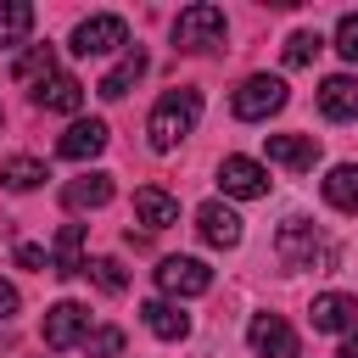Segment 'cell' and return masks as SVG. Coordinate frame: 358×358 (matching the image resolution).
<instances>
[{
  "instance_id": "23",
  "label": "cell",
  "mask_w": 358,
  "mask_h": 358,
  "mask_svg": "<svg viewBox=\"0 0 358 358\" xmlns=\"http://www.w3.org/2000/svg\"><path fill=\"white\" fill-rule=\"evenodd\" d=\"M34 34V6L28 0H0V50L22 45Z\"/></svg>"
},
{
  "instance_id": "28",
  "label": "cell",
  "mask_w": 358,
  "mask_h": 358,
  "mask_svg": "<svg viewBox=\"0 0 358 358\" xmlns=\"http://www.w3.org/2000/svg\"><path fill=\"white\" fill-rule=\"evenodd\" d=\"M336 50H341L347 62H358V11H347V17L336 22Z\"/></svg>"
},
{
  "instance_id": "1",
  "label": "cell",
  "mask_w": 358,
  "mask_h": 358,
  "mask_svg": "<svg viewBox=\"0 0 358 358\" xmlns=\"http://www.w3.org/2000/svg\"><path fill=\"white\" fill-rule=\"evenodd\" d=\"M196 117H201V90H168L157 106H151V117H145V140H151V151H173L190 129H196Z\"/></svg>"
},
{
  "instance_id": "11",
  "label": "cell",
  "mask_w": 358,
  "mask_h": 358,
  "mask_svg": "<svg viewBox=\"0 0 358 358\" xmlns=\"http://www.w3.org/2000/svg\"><path fill=\"white\" fill-rule=\"evenodd\" d=\"M196 229H201V241L218 246V252L241 246V213L224 207V201H201V207H196Z\"/></svg>"
},
{
  "instance_id": "4",
  "label": "cell",
  "mask_w": 358,
  "mask_h": 358,
  "mask_svg": "<svg viewBox=\"0 0 358 358\" xmlns=\"http://www.w3.org/2000/svg\"><path fill=\"white\" fill-rule=\"evenodd\" d=\"M235 117L241 123H263V117H274L280 106H285V78H274V73H252V78H241V90H235Z\"/></svg>"
},
{
  "instance_id": "21",
  "label": "cell",
  "mask_w": 358,
  "mask_h": 358,
  "mask_svg": "<svg viewBox=\"0 0 358 358\" xmlns=\"http://www.w3.org/2000/svg\"><path fill=\"white\" fill-rule=\"evenodd\" d=\"M34 101H39L45 112H78V106H84V84H78L73 73H56L50 84L34 90Z\"/></svg>"
},
{
  "instance_id": "14",
  "label": "cell",
  "mask_w": 358,
  "mask_h": 358,
  "mask_svg": "<svg viewBox=\"0 0 358 358\" xmlns=\"http://www.w3.org/2000/svg\"><path fill=\"white\" fill-rule=\"evenodd\" d=\"M145 67H151V62H145V50H140V45H129V50H123V56L112 62V73H106V78H101L95 90H101L106 101H123V95H129V90H134V84L145 78Z\"/></svg>"
},
{
  "instance_id": "16",
  "label": "cell",
  "mask_w": 358,
  "mask_h": 358,
  "mask_svg": "<svg viewBox=\"0 0 358 358\" xmlns=\"http://www.w3.org/2000/svg\"><path fill=\"white\" fill-rule=\"evenodd\" d=\"M134 218H140L145 229H168V224H179V201H173L162 185H140V190H134Z\"/></svg>"
},
{
  "instance_id": "20",
  "label": "cell",
  "mask_w": 358,
  "mask_h": 358,
  "mask_svg": "<svg viewBox=\"0 0 358 358\" xmlns=\"http://www.w3.org/2000/svg\"><path fill=\"white\" fill-rule=\"evenodd\" d=\"M11 78H17V84H34V90L50 84V78H56V50H50V45H28V50L11 62Z\"/></svg>"
},
{
  "instance_id": "22",
  "label": "cell",
  "mask_w": 358,
  "mask_h": 358,
  "mask_svg": "<svg viewBox=\"0 0 358 358\" xmlns=\"http://www.w3.org/2000/svg\"><path fill=\"white\" fill-rule=\"evenodd\" d=\"M324 201L336 213H358V162H341L324 173Z\"/></svg>"
},
{
  "instance_id": "25",
  "label": "cell",
  "mask_w": 358,
  "mask_h": 358,
  "mask_svg": "<svg viewBox=\"0 0 358 358\" xmlns=\"http://www.w3.org/2000/svg\"><path fill=\"white\" fill-rule=\"evenodd\" d=\"M84 274L106 291V296H117V291H129V268L117 263V257H95V263H84Z\"/></svg>"
},
{
  "instance_id": "15",
  "label": "cell",
  "mask_w": 358,
  "mask_h": 358,
  "mask_svg": "<svg viewBox=\"0 0 358 358\" xmlns=\"http://www.w3.org/2000/svg\"><path fill=\"white\" fill-rule=\"evenodd\" d=\"M112 201V173H78V179H67L62 185V207L67 213H95V207H106Z\"/></svg>"
},
{
  "instance_id": "9",
  "label": "cell",
  "mask_w": 358,
  "mask_h": 358,
  "mask_svg": "<svg viewBox=\"0 0 358 358\" xmlns=\"http://www.w3.org/2000/svg\"><path fill=\"white\" fill-rule=\"evenodd\" d=\"M246 341H252L257 358H296V330H291L280 313H257V319L246 324Z\"/></svg>"
},
{
  "instance_id": "7",
  "label": "cell",
  "mask_w": 358,
  "mask_h": 358,
  "mask_svg": "<svg viewBox=\"0 0 358 358\" xmlns=\"http://www.w3.org/2000/svg\"><path fill=\"white\" fill-rule=\"evenodd\" d=\"M45 347H84V336H90V308L84 302H56V308H45Z\"/></svg>"
},
{
  "instance_id": "12",
  "label": "cell",
  "mask_w": 358,
  "mask_h": 358,
  "mask_svg": "<svg viewBox=\"0 0 358 358\" xmlns=\"http://www.w3.org/2000/svg\"><path fill=\"white\" fill-rule=\"evenodd\" d=\"M140 324H145L157 341H185V336H190V313H185L179 302H168V296H151V302L140 308Z\"/></svg>"
},
{
  "instance_id": "8",
  "label": "cell",
  "mask_w": 358,
  "mask_h": 358,
  "mask_svg": "<svg viewBox=\"0 0 358 358\" xmlns=\"http://www.w3.org/2000/svg\"><path fill=\"white\" fill-rule=\"evenodd\" d=\"M218 185L235 201H257V196H268V168L252 162V157H224L218 162Z\"/></svg>"
},
{
  "instance_id": "17",
  "label": "cell",
  "mask_w": 358,
  "mask_h": 358,
  "mask_svg": "<svg viewBox=\"0 0 358 358\" xmlns=\"http://www.w3.org/2000/svg\"><path fill=\"white\" fill-rule=\"evenodd\" d=\"M313 330H358V296H341V291H324L313 296Z\"/></svg>"
},
{
  "instance_id": "27",
  "label": "cell",
  "mask_w": 358,
  "mask_h": 358,
  "mask_svg": "<svg viewBox=\"0 0 358 358\" xmlns=\"http://www.w3.org/2000/svg\"><path fill=\"white\" fill-rule=\"evenodd\" d=\"M84 352H90V358H117V352H123V330H117V324L90 330V336H84Z\"/></svg>"
},
{
  "instance_id": "19",
  "label": "cell",
  "mask_w": 358,
  "mask_h": 358,
  "mask_svg": "<svg viewBox=\"0 0 358 358\" xmlns=\"http://www.w3.org/2000/svg\"><path fill=\"white\" fill-rule=\"evenodd\" d=\"M50 274H56V280H73V274H84V224H62V235H56V252H50Z\"/></svg>"
},
{
  "instance_id": "18",
  "label": "cell",
  "mask_w": 358,
  "mask_h": 358,
  "mask_svg": "<svg viewBox=\"0 0 358 358\" xmlns=\"http://www.w3.org/2000/svg\"><path fill=\"white\" fill-rule=\"evenodd\" d=\"M268 162H280V168H313L319 162V140L313 134H268Z\"/></svg>"
},
{
  "instance_id": "26",
  "label": "cell",
  "mask_w": 358,
  "mask_h": 358,
  "mask_svg": "<svg viewBox=\"0 0 358 358\" xmlns=\"http://www.w3.org/2000/svg\"><path fill=\"white\" fill-rule=\"evenodd\" d=\"M319 45H324V39H319L313 28H296V34L285 39V67H308V62L319 56Z\"/></svg>"
},
{
  "instance_id": "31",
  "label": "cell",
  "mask_w": 358,
  "mask_h": 358,
  "mask_svg": "<svg viewBox=\"0 0 358 358\" xmlns=\"http://www.w3.org/2000/svg\"><path fill=\"white\" fill-rule=\"evenodd\" d=\"M336 358H358V330H347V341H341V352Z\"/></svg>"
},
{
  "instance_id": "24",
  "label": "cell",
  "mask_w": 358,
  "mask_h": 358,
  "mask_svg": "<svg viewBox=\"0 0 358 358\" xmlns=\"http://www.w3.org/2000/svg\"><path fill=\"white\" fill-rule=\"evenodd\" d=\"M0 185L6 190H34V185H45V162L39 157H11L0 168Z\"/></svg>"
},
{
  "instance_id": "5",
  "label": "cell",
  "mask_w": 358,
  "mask_h": 358,
  "mask_svg": "<svg viewBox=\"0 0 358 358\" xmlns=\"http://www.w3.org/2000/svg\"><path fill=\"white\" fill-rule=\"evenodd\" d=\"M123 45H129V22L112 17V11L84 17V22L73 28V56H112V50H123Z\"/></svg>"
},
{
  "instance_id": "30",
  "label": "cell",
  "mask_w": 358,
  "mask_h": 358,
  "mask_svg": "<svg viewBox=\"0 0 358 358\" xmlns=\"http://www.w3.org/2000/svg\"><path fill=\"white\" fill-rule=\"evenodd\" d=\"M11 313H17V285L0 280V319H11Z\"/></svg>"
},
{
  "instance_id": "10",
  "label": "cell",
  "mask_w": 358,
  "mask_h": 358,
  "mask_svg": "<svg viewBox=\"0 0 358 358\" xmlns=\"http://www.w3.org/2000/svg\"><path fill=\"white\" fill-rule=\"evenodd\" d=\"M106 140H112V129H106L101 117H78V123L56 140V157H67V162H90V157L106 151Z\"/></svg>"
},
{
  "instance_id": "13",
  "label": "cell",
  "mask_w": 358,
  "mask_h": 358,
  "mask_svg": "<svg viewBox=\"0 0 358 358\" xmlns=\"http://www.w3.org/2000/svg\"><path fill=\"white\" fill-rule=\"evenodd\" d=\"M319 112H324L330 123H352V117H358V78H352V73L324 78V84H319Z\"/></svg>"
},
{
  "instance_id": "2",
  "label": "cell",
  "mask_w": 358,
  "mask_h": 358,
  "mask_svg": "<svg viewBox=\"0 0 358 358\" xmlns=\"http://www.w3.org/2000/svg\"><path fill=\"white\" fill-rule=\"evenodd\" d=\"M274 252H280V263H285L291 274H302V268L330 274V268H336V246H330V241L319 235V224H308V218H285L280 235H274Z\"/></svg>"
},
{
  "instance_id": "6",
  "label": "cell",
  "mask_w": 358,
  "mask_h": 358,
  "mask_svg": "<svg viewBox=\"0 0 358 358\" xmlns=\"http://www.w3.org/2000/svg\"><path fill=\"white\" fill-rule=\"evenodd\" d=\"M157 285H162V296H201V291H213V268L201 257H162Z\"/></svg>"
},
{
  "instance_id": "29",
  "label": "cell",
  "mask_w": 358,
  "mask_h": 358,
  "mask_svg": "<svg viewBox=\"0 0 358 358\" xmlns=\"http://www.w3.org/2000/svg\"><path fill=\"white\" fill-rule=\"evenodd\" d=\"M17 268H50V257H45V246H17Z\"/></svg>"
},
{
  "instance_id": "3",
  "label": "cell",
  "mask_w": 358,
  "mask_h": 358,
  "mask_svg": "<svg viewBox=\"0 0 358 358\" xmlns=\"http://www.w3.org/2000/svg\"><path fill=\"white\" fill-rule=\"evenodd\" d=\"M224 34H229V22H224V11H218V6H207V0H196V6H185V11L173 17V45H179V50H190V56L218 50V45H224Z\"/></svg>"
}]
</instances>
